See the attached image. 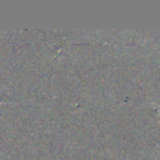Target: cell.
Masks as SVG:
<instances>
[{
	"mask_svg": "<svg viewBox=\"0 0 160 160\" xmlns=\"http://www.w3.org/2000/svg\"><path fill=\"white\" fill-rule=\"evenodd\" d=\"M1 104H2V102H0V105H1Z\"/></svg>",
	"mask_w": 160,
	"mask_h": 160,
	"instance_id": "obj_1",
	"label": "cell"
}]
</instances>
